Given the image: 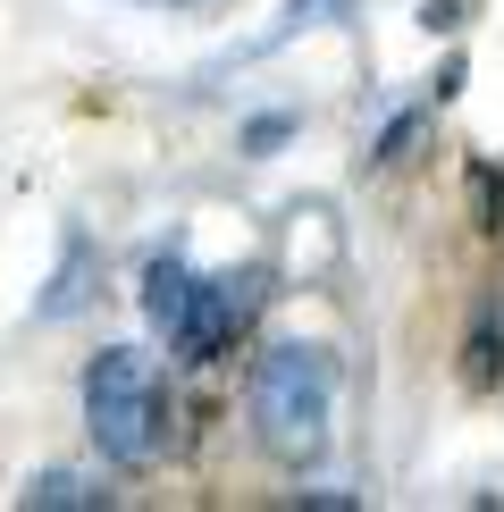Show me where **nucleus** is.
I'll return each mask as SVG.
<instances>
[{"label": "nucleus", "instance_id": "nucleus-1", "mask_svg": "<svg viewBox=\"0 0 504 512\" xmlns=\"http://www.w3.org/2000/svg\"><path fill=\"white\" fill-rule=\"evenodd\" d=\"M244 412H252V437H261L269 462H311L336 420V361L320 345H269L252 361Z\"/></svg>", "mask_w": 504, "mask_h": 512}, {"label": "nucleus", "instance_id": "nucleus-4", "mask_svg": "<svg viewBox=\"0 0 504 512\" xmlns=\"http://www.w3.org/2000/svg\"><path fill=\"white\" fill-rule=\"evenodd\" d=\"M26 504H76V512H93V504H110V487H93V479H76V471H42V479H26Z\"/></svg>", "mask_w": 504, "mask_h": 512}, {"label": "nucleus", "instance_id": "nucleus-2", "mask_svg": "<svg viewBox=\"0 0 504 512\" xmlns=\"http://www.w3.org/2000/svg\"><path fill=\"white\" fill-rule=\"evenodd\" d=\"M143 311H152V328L168 336V353L219 361L236 345V328L252 319V277H194L168 252V261H152V277H143Z\"/></svg>", "mask_w": 504, "mask_h": 512}, {"label": "nucleus", "instance_id": "nucleus-3", "mask_svg": "<svg viewBox=\"0 0 504 512\" xmlns=\"http://www.w3.org/2000/svg\"><path fill=\"white\" fill-rule=\"evenodd\" d=\"M84 429H93V445L118 471H143L160 454V429H168L160 420V378L135 345H110V353L84 361Z\"/></svg>", "mask_w": 504, "mask_h": 512}]
</instances>
